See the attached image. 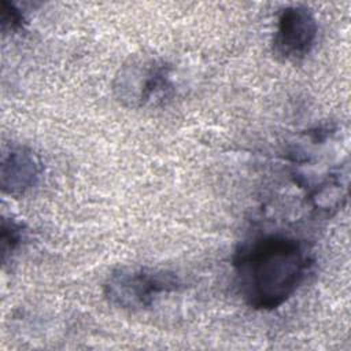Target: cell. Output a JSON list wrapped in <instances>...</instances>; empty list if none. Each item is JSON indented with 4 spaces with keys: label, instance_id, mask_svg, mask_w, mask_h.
Returning <instances> with one entry per match:
<instances>
[{
    "label": "cell",
    "instance_id": "obj_1",
    "mask_svg": "<svg viewBox=\"0 0 351 351\" xmlns=\"http://www.w3.org/2000/svg\"><path fill=\"white\" fill-rule=\"evenodd\" d=\"M313 265L314 255L307 241L284 232L255 236L232 258L241 298L261 311L287 303L303 285Z\"/></svg>",
    "mask_w": 351,
    "mask_h": 351
},
{
    "label": "cell",
    "instance_id": "obj_2",
    "mask_svg": "<svg viewBox=\"0 0 351 351\" xmlns=\"http://www.w3.org/2000/svg\"><path fill=\"white\" fill-rule=\"evenodd\" d=\"M181 288L182 281L174 271L147 266H122L106 277L101 291L111 306L140 311L151 307L162 295Z\"/></svg>",
    "mask_w": 351,
    "mask_h": 351
},
{
    "label": "cell",
    "instance_id": "obj_3",
    "mask_svg": "<svg viewBox=\"0 0 351 351\" xmlns=\"http://www.w3.org/2000/svg\"><path fill=\"white\" fill-rule=\"evenodd\" d=\"M112 90L117 100L129 108L166 104L176 93L173 66L155 56L134 58L119 69Z\"/></svg>",
    "mask_w": 351,
    "mask_h": 351
},
{
    "label": "cell",
    "instance_id": "obj_4",
    "mask_svg": "<svg viewBox=\"0 0 351 351\" xmlns=\"http://www.w3.org/2000/svg\"><path fill=\"white\" fill-rule=\"evenodd\" d=\"M318 36V22L306 5H288L278 14L273 37V49L287 62L304 59L314 48Z\"/></svg>",
    "mask_w": 351,
    "mask_h": 351
},
{
    "label": "cell",
    "instance_id": "obj_5",
    "mask_svg": "<svg viewBox=\"0 0 351 351\" xmlns=\"http://www.w3.org/2000/svg\"><path fill=\"white\" fill-rule=\"evenodd\" d=\"M44 174L41 158L29 147L11 144L5 147L0 162V186L3 193L19 197L38 185Z\"/></svg>",
    "mask_w": 351,
    "mask_h": 351
},
{
    "label": "cell",
    "instance_id": "obj_6",
    "mask_svg": "<svg viewBox=\"0 0 351 351\" xmlns=\"http://www.w3.org/2000/svg\"><path fill=\"white\" fill-rule=\"evenodd\" d=\"M26 240V228L23 223L14 218L3 217L0 229V252L1 263L5 267L18 251L22 248Z\"/></svg>",
    "mask_w": 351,
    "mask_h": 351
},
{
    "label": "cell",
    "instance_id": "obj_7",
    "mask_svg": "<svg viewBox=\"0 0 351 351\" xmlns=\"http://www.w3.org/2000/svg\"><path fill=\"white\" fill-rule=\"evenodd\" d=\"M26 23L25 12L21 11L15 3L7 0L0 1V26L3 34L18 33L25 27Z\"/></svg>",
    "mask_w": 351,
    "mask_h": 351
}]
</instances>
